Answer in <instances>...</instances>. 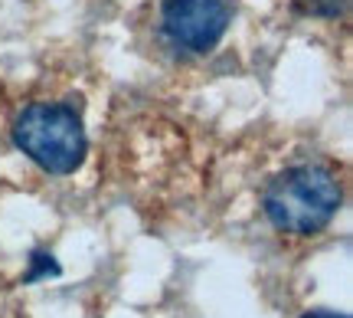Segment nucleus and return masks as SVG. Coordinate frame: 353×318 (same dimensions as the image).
<instances>
[{
	"label": "nucleus",
	"mask_w": 353,
	"mask_h": 318,
	"mask_svg": "<svg viewBox=\"0 0 353 318\" xmlns=\"http://www.w3.org/2000/svg\"><path fill=\"white\" fill-rule=\"evenodd\" d=\"M232 17V0H157L154 33L176 59H203L226 39Z\"/></svg>",
	"instance_id": "obj_3"
},
{
	"label": "nucleus",
	"mask_w": 353,
	"mask_h": 318,
	"mask_svg": "<svg viewBox=\"0 0 353 318\" xmlns=\"http://www.w3.org/2000/svg\"><path fill=\"white\" fill-rule=\"evenodd\" d=\"M301 318H350L347 312H330V308H314V312H304Z\"/></svg>",
	"instance_id": "obj_6"
},
{
	"label": "nucleus",
	"mask_w": 353,
	"mask_h": 318,
	"mask_svg": "<svg viewBox=\"0 0 353 318\" xmlns=\"http://www.w3.org/2000/svg\"><path fill=\"white\" fill-rule=\"evenodd\" d=\"M343 204V180L327 161H298L275 171L259 194L265 220L278 233L314 236L337 216Z\"/></svg>",
	"instance_id": "obj_2"
},
{
	"label": "nucleus",
	"mask_w": 353,
	"mask_h": 318,
	"mask_svg": "<svg viewBox=\"0 0 353 318\" xmlns=\"http://www.w3.org/2000/svg\"><path fill=\"white\" fill-rule=\"evenodd\" d=\"M30 272L23 276V282H37V279H43V276H59V263L52 259L50 253H43V250H37V253L30 256Z\"/></svg>",
	"instance_id": "obj_5"
},
{
	"label": "nucleus",
	"mask_w": 353,
	"mask_h": 318,
	"mask_svg": "<svg viewBox=\"0 0 353 318\" xmlns=\"http://www.w3.org/2000/svg\"><path fill=\"white\" fill-rule=\"evenodd\" d=\"M10 144L50 178H69L88 158V128L79 99H30L10 118Z\"/></svg>",
	"instance_id": "obj_1"
},
{
	"label": "nucleus",
	"mask_w": 353,
	"mask_h": 318,
	"mask_svg": "<svg viewBox=\"0 0 353 318\" xmlns=\"http://www.w3.org/2000/svg\"><path fill=\"white\" fill-rule=\"evenodd\" d=\"M347 0H291V13L301 20H341Z\"/></svg>",
	"instance_id": "obj_4"
}]
</instances>
